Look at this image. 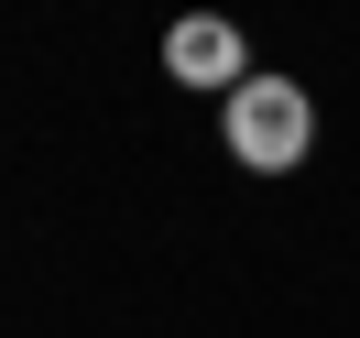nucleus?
<instances>
[{
	"mask_svg": "<svg viewBox=\"0 0 360 338\" xmlns=\"http://www.w3.org/2000/svg\"><path fill=\"white\" fill-rule=\"evenodd\" d=\"M219 142H229L240 175H295L306 142H316V110H306L295 77H240V88L219 98Z\"/></svg>",
	"mask_w": 360,
	"mask_h": 338,
	"instance_id": "obj_1",
	"label": "nucleus"
},
{
	"mask_svg": "<svg viewBox=\"0 0 360 338\" xmlns=\"http://www.w3.org/2000/svg\"><path fill=\"white\" fill-rule=\"evenodd\" d=\"M164 66H175V88H240L251 55H240V22H219V11H186L175 33H164Z\"/></svg>",
	"mask_w": 360,
	"mask_h": 338,
	"instance_id": "obj_2",
	"label": "nucleus"
}]
</instances>
